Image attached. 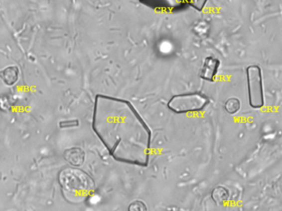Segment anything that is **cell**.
Returning a JSON list of instances; mask_svg holds the SVG:
<instances>
[{"mask_svg":"<svg viewBox=\"0 0 282 211\" xmlns=\"http://www.w3.org/2000/svg\"><path fill=\"white\" fill-rule=\"evenodd\" d=\"M93 130L115 160L141 167L148 164L151 130L130 102L98 95Z\"/></svg>","mask_w":282,"mask_h":211,"instance_id":"cell-1","label":"cell"},{"mask_svg":"<svg viewBox=\"0 0 282 211\" xmlns=\"http://www.w3.org/2000/svg\"><path fill=\"white\" fill-rule=\"evenodd\" d=\"M59 183L67 196L83 197L91 192L94 182L84 171L74 168H66L59 174Z\"/></svg>","mask_w":282,"mask_h":211,"instance_id":"cell-2","label":"cell"},{"mask_svg":"<svg viewBox=\"0 0 282 211\" xmlns=\"http://www.w3.org/2000/svg\"><path fill=\"white\" fill-rule=\"evenodd\" d=\"M209 100L199 93L175 95L170 100L168 107L177 114L199 112L206 107Z\"/></svg>","mask_w":282,"mask_h":211,"instance_id":"cell-3","label":"cell"},{"mask_svg":"<svg viewBox=\"0 0 282 211\" xmlns=\"http://www.w3.org/2000/svg\"><path fill=\"white\" fill-rule=\"evenodd\" d=\"M248 76V97L251 107L261 108L264 105L263 95V76L258 66L248 67L247 70Z\"/></svg>","mask_w":282,"mask_h":211,"instance_id":"cell-4","label":"cell"},{"mask_svg":"<svg viewBox=\"0 0 282 211\" xmlns=\"http://www.w3.org/2000/svg\"><path fill=\"white\" fill-rule=\"evenodd\" d=\"M64 158L73 167H80L85 162V153L82 148L78 147L68 148L64 152Z\"/></svg>","mask_w":282,"mask_h":211,"instance_id":"cell-5","label":"cell"},{"mask_svg":"<svg viewBox=\"0 0 282 211\" xmlns=\"http://www.w3.org/2000/svg\"><path fill=\"white\" fill-rule=\"evenodd\" d=\"M219 68V61L216 59L208 58L204 62L202 70L201 77L204 80H214Z\"/></svg>","mask_w":282,"mask_h":211,"instance_id":"cell-6","label":"cell"},{"mask_svg":"<svg viewBox=\"0 0 282 211\" xmlns=\"http://www.w3.org/2000/svg\"><path fill=\"white\" fill-rule=\"evenodd\" d=\"M211 198L218 206H225L229 201L230 193L226 187L218 186L212 191Z\"/></svg>","mask_w":282,"mask_h":211,"instance_id":"cell-7","label":"cell"},{"mask_svg":"<svg viewBox=\"0 0 282 211\" xmlns=\"http://www.w3.org/2000/svg\"><path fill=\"white\" fill-rule=\"evenodd\" d=\"M0 76L6 84L12 85L14 84L16 81L17 80L18 73H17V69L14 67H9L2 71V73H0Z\"/></svg>","mask_w":282,"mask_h":211,"instance_id":"cell-8","label":"cell"},{"mask_svg":"<svg viewBox=\"0 0 282 211\" xmlns=\"http://www.w3.org/2000/svg\"><path fill=\"white\" fill-rule=\"evenodd\" d=\"M240 107H241L240 102L237 98H231V99L228 100L225 103V109L229 114L237 113L240 109Z\"/></svg>","mask_w":282,"mask_h":211,"instance_id":"cell-9","label":"cell"},{"mask_svg":"<svg viewBox=\"0 0 282 211\" xmlns=\"http://www.w3.org/2000/svg\"><path fill=\"white\" fill-rule=\"evenodd\" d=\"M128 211H147L146 203L141 201H134L129 204Z\"/></svg>","mask_w":282,"mask_h":211,"instance_id":"cell-10","label":"cell"},{"mask_svg":"<svg viewBox=\"0 0 282 211\" xmlns=\"http://www.w3.org/2000/svg\"><path fill=\"white\" fill-rule=\"evenodd\" d=\"M190 1H191V3L195 8L201 9L202 7H204V3L207 0H190Z\"/></svg>","mask_w":282,"mask_h":211,"instance_id":"cell-11","label":"cell"}]
</instances>
